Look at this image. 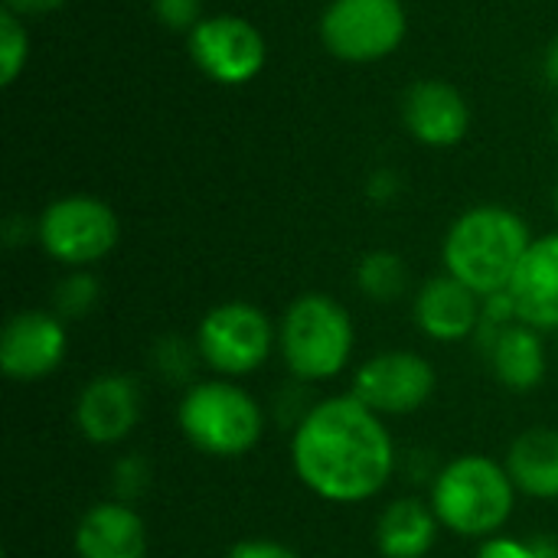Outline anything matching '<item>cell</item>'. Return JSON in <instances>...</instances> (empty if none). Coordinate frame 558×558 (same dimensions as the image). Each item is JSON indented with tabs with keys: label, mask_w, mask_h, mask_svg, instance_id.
I'll use <instances>...</instances> for the list:
<instances>
[{
	"label": "cell",
	"mask_w": 558,
	"mask_h": 558,
	"mask_svg": "<svg viewBox=\"0 0 558 558\" xmlns=\"http://www.w3.org/2000/svg\"><path fill=\"white\" fill-rule=\"evenodd\" d=\"M121 226L114 209L85 193L52 199L36 219L39 248L65 268H92L118 245Z\"/></svg>",
	"instance_id": "obj_7"
},
{
	"label": "cell",
	"mask_w": 558,
	"mask_h": 558,
	"mask_svg": "<svg viewBox=\"0 0 558 558\" xmlns=\"http://www.w3.org/2000/svg\"><path fill=\"white\" fill-rule=\"evenodd\" d=\"M484 340L490 369L510 392H533L546 379V347L543 333L526 324H510L504 330H477Z\"/></svg>",
	"instance_id": "obj_17"
},
{
	"label": "cell",
	"mask_w": 558,
	"mask_h": 558,
	"mask_svg": "<svg viewBox=\"0 0 558 558\" xmlns=\"http://www.w3.org/2000/svg\"><path fill=\"white\" fill-rule=\"evenodd\" d=\"M517 484L504 461L487 454H461L451 458L435 477L428 504L441 523V530L461 539H490L500 536L507 520L513 517Z\"/></svg>",
	"instance_id": "obj_3"
},
{
	"label": "cell",
	"mask_w": 558,
	"mask_h": 558,
	"mask_svg": "<svg viewBox=\"0 0 558 558\" xmlns=\"http://www.w3.org/2000/svg\"><path fill=\"white\" fill-rule=\"evenodd\" d=\"M29 59V33L23 16L0 10V85L10 88Z\"/></svg>",
	"instance_id": "obj_22"
},
{
	"label": "cell",
	"mask_w": 558,
	"mask_h": 558,
	"mask_svg": "<svg viewBox=\"0 0 558 558\" xmlns=\"http://www.w3.org/2000/svg\"><path fill=\"white\" fill-rule=\"evenodd\" d=\"M553 124H556V137H558V111H556V121H553Z\"/></svg>",
	"instance_id": "obj_32"
},
{
	"label": "cell",
	"mask_w": 558,
	"mask_h": 558,
	"mask_svg": "<svg viewBox=\"0 0 558 558\" xmlns=\"http://www.w3.org/2000/svg\"><path fill=\"white\" fill-rule=\"evenodd\" d=\"M69 353V330L56 311H16L0 330V369L10 383L49 379Z\"/></svg>",
	"instance_id": "obj_11"
},
{
	"label": "cell",
	"mask_w": 558,
	"mask_h": 558,
	"mask_svg": "<svg viewBox=\"0 0 558 558\" xmlns=\"http://www.w3.org/2000/svg\"><path fill=\"white\" fill-rule=\"evenodd\" d=\"M356 347V327L350 311L324 294H298L278 320V356L298 383L337 379Z\"/></svg>",
	"instance_id": "obj_4"
},
{
	"label": "cell",
	"mask_w": 558,
	"mask_h": 558,
	"mask_svg": "<svg viewBox=\"0 0 558 558\" xmlns=\"http://www.w3.org/2000/svg\"><path fill=\"white\" fill-rule=\"evenodd\" d=\"M556 216H558V183H556Z\"/></svg>",
	"instance_id": "obj_31"
},
{
	"label": "cell",
	"mask_w": 558,
	"mask_h": 558,
	"mask_svg": "<svg viewBox=\"0 0 558 558\" xmlns=\"http://www.w3.org/2000/svg\"><path fill=\"white\" fill-rule=\"evenodd\" d=\"M190 56L203 75L219 85H245L262 75L268 59V43L255 23L235 13L203 16L190 33Z\"/></svg>",
	"instance_id": "obj_10"
},
{
	"label": "cell",
	"mask_w": 558,
	"mask_h": 558,
	"mask_svg": "<svg viewBox=\"0 0 558 558\" xmlns=\"http://www.w3.org/2000/svg\"><path fill=\"white\" fill-rule=\"evenodd\" d=\"M193 343L209 373L239 379L271 360L278 350V324L252 301H222L203 314Z\"/></svg>",
	"instance_id": "obj_6"
},
{
	"label": "cell",
	"mask_w": 558,
	"mask_h": 558,
	"mask_svg": "<svg viewBox=\"0 0 558 558\" xmlns=\"http://www.w3.org/2000/svg\"><path fill=\"white\" fill-rule=\"evenodd\" d=\"M98 298H101L98 278L88 268H69V275L52 291V311L62 320H78L98 304Z\"/></svg>",
	"instance_id": "obj_21"
},
{
	"label": "cell",
	"mask_w": 558,
	"mask_h": 558,
	"mask_svg": "<svg viewBox=\"0 0 558 558\" xmlns=\"http://www.w3.org/2000/svg\"><path fill=\"white\" fill-rule=\"evenodd\" d=\"M399 190H402V180H399V173L389 170V167L373 170L369 180H366V196H369L373 203H379V206L392 203V199L399 196Z\"/></svg>",
	"instance_id": "obj_28"
},
{
	"label": "cell",
	"mask_w": 558,
	"mask_h": 558,
	"mask_svg": "<svg viewBox=\"0 0 558 558\" xmlns=\"http://www.w3.org/2000/svg\"><path fill=\"white\" fill-rule=\"evenodd\" d=\"M530 242L533 232L517 209L484 203L464 209L451 222L441 242V262L451 278L481 298H490L510 288Z\"/></svg>",
	"instance_id": "obj_2"
},
{
	"label": "cell",
	"mask_w": 558,
	"mask_h": 558,
	"mask_svg": "<svg viewBox=\"0 0 558 558\" xmlns=\"http://www.w3.org/2000/svg\"><path fill=\"white\" fill-rule=\"evenodd\" d=\"M226 558H304L298 549L284 546V543H275V539H242L235 543Z\"/></svg>",
	"instance_id": "obj_27"
},
{
	"label": "cell",
	"mask_w": 558,
	"mask_h": 558,
	"mask_svg": "<svg viewBox=\"0 0 558 558\" xmlns=\"http://www.w3.org/2000/svg\"><path fill=\"white\" fill-rule=\"evenodd\" d=\"M75 558H147V526L128 500L92 504L72 533Z\"/></svg>",
	"instance_id": "obj_16"
},
{
	"label": "cell",
	"mask_w": 558,
	"mask_h": 558,
	"mask_svg": "<svg viewBox=\"0 0 558 558\" xmlns=\"http://www.w3.org/2000/svg\"><path fill=\"white\" fill-rule=\"evenodd\" d=\"M415 327L435 343H464L477 337L484 320V298L451 278L448 271L428 278L412 301Z\"/></svg>",
	"instance_id": "obj_13"
},
{
	"label": "cell",
	"mask_w": 558,
	"mask_h": 558,
	"mask_svg": "<svg viewBox=\"0 0 558 558\" xmlns=\"http://www.w3.org/2000/svg\"><path fill=\"white\" fill-rule=\"evenodd\" d=\"M396 441L386 418L353 392L327 396L291 428L294 477L327 504H366L396 474Z\"/></svg>",
	"instance_id": "obj_1"
},
{
	"label": "cell",
	"mask_w": 558,
	"mask_h": 558,
	"mask_svg": "<svg viewBox=\"0 0 558 558\" xmlns=\"http://www.w3.org/2000/svg\"><path fill=\"white\" fill-rule=\"evenodd\" d=\"M507 291L517 304L520 324L539 333L558 330V232L530 242Z\"/></svg>",
	"instance_id": "obj_15"
},
{
	"label": "cell",
	"mask_w": 558,
	"mask_h": 558,
	"mask_svg": "<svg viewBox=\"0 0 558 558\" xmlns=\"http://www.w3.org/2000/svg\"><path fill=\"white\" fill-rule=\"evenodd\" d=\"M356 291L373 304H396L409 291V265L389 248L366 252L356 265Z\"/></svg>",
	"instance_id": "obj_20"
},
{
	"label": "cell",
	"mask_w": 558,
	"mask_h": 558,
	"mask_svg": "<svg viewBox=\"0 0 558 558\" xmlns=\"http://www.w3.org/2000/svg\"><path fill=\"white\" fill-rule=\"evenodd\" d=\"M546 78L558 88V43L549 49V56H546Z\"/></svg>",
	"instance_id": "obj_30"
},
{
	"label": "cell",
	"mask_w": 558,
	"mask_h": 558,
	"mask_svg": "<svg viewBox=\"0 0 558 558\" xmlns=\"http://www.w3.org/2000/svg\"><path fill=\"white\" fill-rule=\"evenodd\" d=\"M477 558H558V543H553V539L490 536V539L481 543Z\"/></svg>",
	"instance_id": "obj_24"
},
{
	"label": "cell",
	"mask_w": 558,
	"mask_h": 558,
	"mask_svg": "<svg viewBox=\"0 0 558 558\" xmlns=\"http://www.w3.org/2000/svg\"><path fill=\"white\" fill-rule=\"evenodd\" d=\"M435 366L415 350H383L353 369L350 392L383 418H402L435 396Z\"/></svg>",
	"instance_id": "obj_9"
},
{
	"label": "cell",
	"mask_w": 558,
	"mask_h": 558,
	"mask_svg": "<svg viewBox=\"0 0 558 558\" xmlns=\"http://www.w3.org/2000/svg\"><path fill=\"white\" fill-rule=\"evenodd\" d=\"M150 360H154V369L167 383H190L199 363V353H196V343H186L183 337H160L154 343Z\"/></svg>",
	"instance_id": "obj_23"
},
{
	"label": "cell",
	"mask_w": 558,
	"mask_h": 558,
	"mask_svg": "<svg viewBox=\"0 0 558 558\" xmlns=\"http://www.w3.org/2000/svg\"><path fill=\"white\" fill-rule=\"evenodd\" d=\"M150 481V468L141 454H124L118 464H114V494L118 500H128L134 504V497L147 487Z\"/></svg>",
	"instance_id": "obj_25"
},
{
	"label": "cell",
	"mask_w": 558,
	"mask_h": 558,
	"mask_svg": "<svg viewBox=\"0 0 558 558\" xmlns=\"http://www.w3.org/2000/svg\"><path fill=\"white\" fill-rule=\"evenodd\" d=\"M150 7L157 20L177 33H190L203 20V0H150Z\"/></svg>",
	"instance_id": "obj_26"
},
{
	"label": "cell",
	"mask_w": 558,
	"mask_h": 558,
	"mask_svg": "<svg viewBox=\"0 0 558 558\" xmlns=\"http://www.w3.org/2000/svg\"><path fill=\"white\" fill-rule=\"evenodd\" d=\"M438 517L418 497L392 500L376 520V549L383 558H425L438 539Z\"/></svg>",
	"instance_id": "obj_18"
},
{
	"label": "cell",
	"mask_w": 558,
	"mask_h": 558,
	"mask_svg": "<svg viewBox=\"0 0 558 558\" xmlns=\"http://www.w3.org/2000/svg\"><path fill=\"white\" fill-rule=\"evenodd\" d=\"M409 29L402 0H330L320 16V43L343 62H379L392 56Z\"/></svg>",
	"instance_id": "obj_8"
},
{
	"label": "cell",
	"mask_w": 558,
	"mask_h": 558,
	"mask_svg": "<svg viewBox=\"0 0 558 558\" xmlns=\"http://www.w3.org/2000/svg\"><path fill=\"white\" fill-rule=\"evenodd\" d=\"M144 396L131 373H98L75 396V428L88 445H121L141 422Z\"/></svg>",
	"instance_id": "obj_12"
},
{
	"label": "cell",
	"mask_w": 558,
	"mask_h": 558,
	"mask_svg": "<svg viewBox=\"0 0 558 558\" xmlns=\"http://www.w3.org/2000/svg\"><path fill=\"white\" fill-rule=\"evenodd\" d=\"M65 0H3V10H10L16 16H33V13H52Z\"/></svg>",
	"instance_id": "obj_29"
},
{
	"label": "cell",
	"mask_w": 558,
	"mask_h": 558,
	"mask_svg": "<svg viewBox=\"0 0 558 558\" xmlns=\"http://www.w3.org/2000/svg\"><path fill=\"white\" fill-rule=\"evenodd\" d=\"M504 464L520 494L533 500H558V428H526L513 438Z\"/></svg>",
	"instance_id": "obj_19"
},
{
	"label": "cell",
	"mask_w": 558,
	"mask_h": 558,
	"mask_svg": "<svg viewBox=\"0 0 558 558\" xmlns=\"http://www.w3.org/2000/svg\"><path fill=\"white\" fill-rule=\"evenodd\" d=\"M402 118L409 134L425 147H454L471 131V108L464 95L438 78L409 85L402 98Z\"/></svg>",
	"instance_id": "obj_14"
},
{
	"label": "cell",
	"mask_w": 558,
	"mask_h": 558,
	"mask_svg": "<svg viewBox=\"0 0 558 558\" xmlns=\"http://www.w3.org/2000/svg\"><path fill=\"white\" fill-rule=\"evenodd\" d=\"M177 425L196 451L232 461L258 448L265 435V409L235 379L209 376L186 386L177 405Z\"/></svg>",
	"instance_id": "obj_5"
}]
</instances>
